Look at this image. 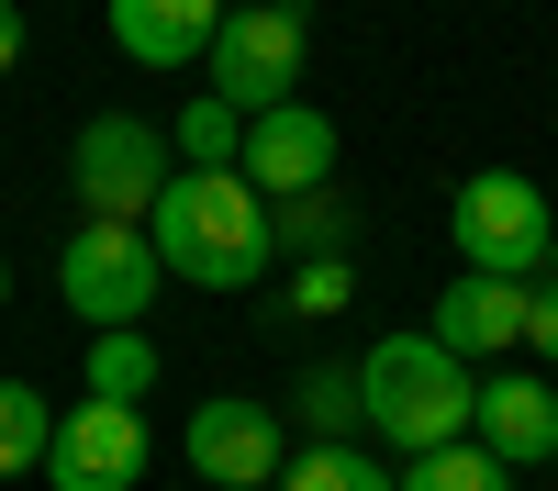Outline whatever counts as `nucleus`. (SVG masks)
I'll use <instances>...</instances> for the list:
<instances>
[{
    "instance_id": "obj_1",
    "label": "nucleus",
    "mask_w": 558,
    "mask_h": 491,
    "mask_svg": "<svg viewBox=\"0 0 558 491\" xmlns=\"http://www.w3.org/2000/svg\"><path fill=\"white\" fill-rule=\"evenodd\" d=\"M146 246L168 280H191V291H257L268 280V201L246 191L235 168H168V191L146 212Z\"/></svg>"
},
{
    "instance_id": "obj_2",
    "label": "nucleus",
    "mask_w": 558,
    "mask_h": 491,
    "mask_svg": "<svg viewBox=\"0 0 558 491\" xmlns=\"http://www.w3.org/2000/svg\"><path fill=\"white\" fill-rule=\"evenodd\" d=\"M470 402H481L470 357H447L436 335H380V346L357 357V414H368V435H391L402 458L470 435Z\"/></svg>"
},
{
    "instance_id": "obj_3",
    "label": "nucleus",
    "mask_w": 558,
    "mask_h": 491,
    "mask_svg": "<svg viewBox=\"0 0 558 491\" xmlns=\"http://www.w3.org/2000/svg\"><path fill=\"white\" fill-rule=\"evenodd\" d=\"M302 45H313V23L291 12V0H246V12H223V34H213V101L223 112H279V101H302Z\"/></svg>"
},
{
    "instance_id": "obj_4",
    "label": "nucleus",
    "mask_w": 558,
    "mask_h": 491,
    "mask_svg": "<svg viewBox=\"0 0 558 491\" xmlns=\"http://www.w3.org/2000/svg\"><path fill=\"white\" fill-rule=\"evenodd\" d=\"M168 134L146 112H89L78 123V146H68V179H78V212L89 223H146L157 191H168Z\"/></svg>"
},
{
    "instance_id": "obj_5",
    "label": "nucleus",
    "mask_w": 558,
    "mask_h": 491,
    "mask_svg": "<svg viewBox=\"0 0 558 491\" xmlns=\"http://www.w3.org/2000/svg\"><path fill=\"white\" fill-rule=\"evenodd\" d=\"M57 291H68V312L89 335H112V324H146V312H157L168 268L146 246V223H78L68 257H57Z\"/></svg>"
},
{
    "instance_id": "obj_6",
    "label": "nucleus",
    "mask_w": 558,
    "mask_h": 491,
    "mask_svg": "<svg viewBox=\"0 0 558 491\" xmlns=\"http://www.w3.org/2000/svg\"><path fill=\"white\" fill-rule=\"evenodd\" d=\"M547 201H536V179L514 168H481V179H458V201H447V235H458V268H481V280H536L547 268Z\"/></svg>"
},
{
    "instance_id": "obj_7",
    "label": "nucleus",
    "mask_w": 558,
    "mask_h": 491,
    "mask_svg": "<svg viewBox=\"0 0 558 491\" xmlns=\"http://www.w3.org/2000/svg\"><path fill=\"white\" fill-rule=\"evenodd\" d=\"M146 480V414L134 402H68L57 446H45V491H134Z\"/></svg>"
},
{
    "instance_id": "obj_8",
    "label": "nucleus",
    "mask_w": 558,
    "mask_h": 491,
    "mask_svg": "<svg viewBox=\"0 0 558 491\" xmlns=\"http://www.w3.org/2000/svg\"><path fill=\"white\" fill-rule=\"evenodd\" d=\"M179 446H191V469L223 480V491H279V469H291V425H279L268 402H235V391L202 402Z\"/></svg>"
},
{
    "instance_id": "obj_9",
    "label": "nucleus",
    "mask_w": 558,
    "mask_h": 491,
    "mask_svg": "<svg viewBox=\"0 0 558 491\" xmlns=\"http://www.w3.org/2000/svg\"><path fill=\"white\" fill-rule=\"evenodd\" d=\"M235 179L257 201H302V191H324L336 179V123H324L313 101H279V112H257L246 123V157H235Z\"/></svg>"
},
{
    "instance_id": "obj_10",
    "label": "nucleus",
    "mask_w": 558,
    "mask_h": 491,
    "mask_svg": "<svg viewBox=\"0 0 558 491\" xmlns=\"http://www.w3.org/2000/svg\"><path fill=\"white\" fill-rule=\"evenodd\" d=\"M470 425H481V446H492L502 469H536V458H558V391H547L536 369H502V380H481Z\"/></svg>"
},
{
    "instance_id": "obj_11",
    "label": "nucleus",
    "mask_w": 558,
    "mask_h": 491,
    "mask_svg": "<svg viewBox=\"0 0 558 491\" xmlns=\"http://www.w3.org/2000/svg\"><path fill=\"white\" fill-rule=\"evenodd\" d=\"M425 335H436L447 357H502V346H525V280H481V268H458Z\"/></svg>"
},
{
    "instance_id": "obj_12",
    "label": "nucleus",
    "mask_w": 558,
    "mask_h": 491,
    "mask_svg": "<svg viewBox=\"0 0 558 491\" xmlns=\"http://www.w3.org/2000/svg\"><path fill=\"white\" fill-rule=\"evenodd\" d=\"M213 34H223V0H112V45L134 67H191L213 57Z\"/></svg>"
},
{
    "instance_id": "obj_13",
    "label": "nucleus",
    "mask_w": 558,
    "mask_h": 491,
    "mask_svg": "<svg viewBox=\"0 0 558 491\" xmlns=\"http://www.w3.org/2000/svg\"><path fill=\"white\" fill-rule=\"evenodd\" d=\"M268 246L279 257H357V201L336 191V179H324V191H302V201H268Z\"/></svg>"
},
{
    "instance_id": "obj_14",
    "label": "nucleus",
    "mask_w": 558,
    "mask_h": 491,
    "mask_svg": "<svg viewBox=\"0 0 558 491\" xmlns=\"http://www.w3.org/2000/svg\"><path fill=\"white\" fill-rule=\"evenodd\" d=\"M391 491H514V469H502L481 435H447V446H425V458H402Z\"/></svg>"
},
{
    "instance_id": "obj_15",
    "label": "nucleus",
    "mask_w": 558,
    "mask_h": 491,
    "mask_svg": "<svg viewBox=\"0 0 558 491\" xmlns=\"http://www.w3.org/2000/svg\"><path fill=\"white\" fill-rule=\"evenodd\" d=\"M89 402H134L146 414V391H157V346H146V324H112V335H89V380H78Z\"/></svg>"
},
{
    "instance_id": "obj_16",
    "label": "nucleus",
    "mask_w": 558,
    "mask_h": 491,
    "mask_svg": "<svg viewBox=\"0 0 558 491\" xmlns=\"http://www.w3.org/2000/svg\"><path fill=\"white\" fill-rule=\"evenodd\" d=\"M291 414L313 425V446H347L368 414H357V369H347V357H313V369L291 380Z\"/></svg>"
},
{
    "instance_id": "obj_17",
    "label": "nucleus",
    "mask_w": 558,
    "mask_h": 491,
    "mask_svg": "<svg viewBox=\"0 0 558 491\" xmlns=\"http://www.w3.org/2000/svg\"><path fill=\"white\" fill-rule=\"evenodd\" d=\"M45 446H57V402H45L34 380H0V480L45 469Z\"/></svg>"
},
{
    "instance_id": "obj_18",
    "label": "nucleus",
    "mask_w": 558,
    "mask_h": 491,
    "mask_svg": "<svg viewBox=\"0 0 558 491\" xmlns=\"http://www.w3.org/2000/svg\"><path fill=\"white\" fill-rule=\"evenodd\" d=\"M279 491H391V469L357 458V435H347V446H302V458L279 469Z\"/></svg>"
},
{
    "instance_id": "obj_19",
    "label": "nucleus",
    "mask_w": 558,
    "mask_h": 491,
    "mask_svg": "<svg viewBox=\"0 0 558 491\" xmlns=\"http://www.w3.org/2000/svg\"><path fill=\"white\" fill-rule=\"evenodd\" d=\"M235 157H246V112H223L202 89V101L179 112V168H235Z\"/></svg>"
},
{
    "instance_id": "obj_20",
    "label": "nucleus",
    "mask_w": 558,
    "mask_h": 491,
    "mask_svg": "<svg viewBox=\"0 0 558 491\" xmlns=\"http://www.w3.org/2000/svg\"><path fill=\"white\" fill-rule=\"evenodd\" d=\"M347 280H357V257H313L291 280V312H347Z\"/></svg>"
},
{
    "instance_id": "obj_21",
    "label": "nucleus",
    "mask_w": 558,
    "mask_h": 491,
    "mask_svg": "<svg viewBox=\"0 0 558 491\" xmlns=\"http://www.w3.org/2000/svg\"><path fill=\"white\" fill-rule=\"evenodd\" d=\"M525 346L558 369V280H547V291H525Z\"/></svg>"
},
{
    "instance_id": "obj_22",
    "label": "nucleus",
    "mask_w": 558,
    "mask_h": 491,
    "mask_svg": "<svg viewBox=\"0 0 558 491\" xmlns=\"http://www.w3.org/2000/svg\"><path fill=\"white\" fill-rule=\"evenodd\" d=\"M12 57H23V12L0 0V78H12Z\"/></svg>"
},
{
    "instance_id": "obj_23",
    "label": "nucleus",
    "mask_w": 558,
    "mask_h": 491,
    "mask_svg": "<svg viewBox=\"0 0 558 491\" xmlns=\"http://www.w3.org/2000/svg\"><path fill=\"white\" fill-rule=\"evenodd\" d=\"M547 280H558V223H547Z\"/></svg>"
},
{
    "instance_id": "obj_24",
    "label": "nucleus",
    "mask_w": 558,
    "mask_h": 491,
    "mask_svg": "<svg viewBox=\"0 0 558 491\" xmlns=\"http://www.w3.org/2000/svg\"><path fill=\"white\" fill-rule=\"evenodd\" d=\"M0 302H12V280H0Z\"/></svg>"
}]
</instances>
